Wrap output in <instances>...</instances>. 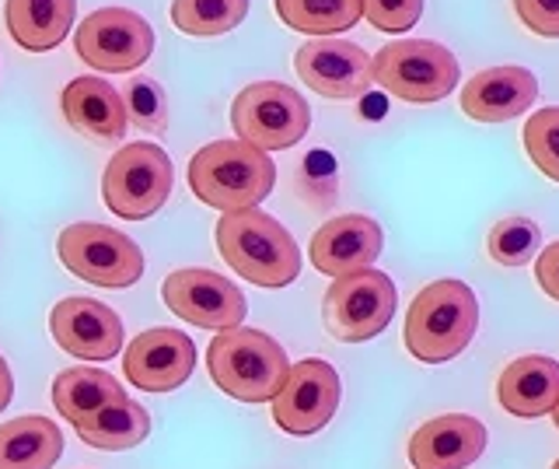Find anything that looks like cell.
<instances>
[{
	"instance_id": "1",
	"label": "cell",
	"mask_w": 559,
	"mask_h": 469,
	"mask_svg": "<svg viewBox=\"0 0 559 469\" xmlns=\"http://www.w3.org/2000/svg\"><path fill=\"white\" fill-rule=\"evenodd\" d=\"M217 249L224 263L255 288H287L301 273V249L294 235L259 207L231 211L217 221Z\"/></svg>"
},
{
	"instance_id": "2",
	"label": "cell",
	"mask_w": 559,
	"mask_h": 469,
	"mask_svg": "<svg viewBox=\"0 0 559 469\" xmlns=\"http://www.w3.org/2000/svg\"><path fill=\"white\" fill-rule=\"evenodd\" d=\"M276 186V165L266 151L245 141H214L189 162V189L214 211L259 207Z\"/></svg>"
},
{
	"instance_id": "3",
	"label": "cell",
	"mask_w": 559,
	"mask_h": 469,
	"mask_svg": "<svg viewBox=\"0 0 559 469\" xmlns=\"http://www.w3.org/2000/svg\"><path fill=\"white\" fill-rule=\"evenodd\" d=\"M479 329V302L476 291L462 281H433L416 294L406 316L409 354L424 364H444L459 357Z\"/></svg>"
},
{
	"instance_id": "4",
	"label": "cell",
	"mask_w": 559,
	"mask_h": 469,
	"mask_svg": "<svg viewBox=\"0 0 559 469\" xmlns=\"http://www.w3.org/2000/svg\"><path fill=\"white\" fill-rule=\"evenodd\" d=\"M206 368L214 386L241 403H270L287 382L290 361L270 333L249 326L224 329L206 351Z\"/></svg>"
},
{
	"instance_id": "5",
	"label": "cell",
	"mask_w": 559,
	"mask_h": 469,
	"mask_svg": "<svg viewBox=\"0 0 559 469\" xmlns=\"http://www.w3.org/2000/svg\"><path fill=\"white\" fill-rule=\"evenodd\" d=\"M371 71L384 92L413 102V106L448 98L462 78V67L451 49L427 39H399L381 46V54L371 57Z\"/></svg>"
},
{
	"instance_id": "6",
	"label": "cell",
	"mask_w": 559,
	"mask_h": 469,
	"mask_svg": "<svg viewBox=\"0 0 559 469\" xmlns=\"http://www.w3.org/2000/svg\"><path fill=\"white\" fill-rule=\"evenodd\" d=\"M171 159L147 141L127 144L112 154L102 176V200L122 221H144L168 203L171 194Z\"/></svg>"
},
{
	"instance_id": "7",
	"label": "cell",
	"mask_w": 559,
	"mask_h": 469,
	"mask_svg": "<svg viewBox=\"0 0 559 469\" xmlns=\"http://www.w3.org/2000/svg\"><path fill=\"white\" fill-rule=\"evenodd\" d=\"M60 263L95 288L122 291L144 277V253L133 238L109 228V224L78 221L57 238Z\"/></svg>"
},
{
	"instance_id": "8",
	"label": "cell",
	"mask_w": 559,
	"mask_h": 469,
	"mask_svg": "<svg viewBox=\"0 0 559 469\" xmlns=\"http://www.w3.org/2000/svg\"><path fill=\"white\" fill-rule=\"evenodd\" d=\"M231 127L238 141L270 154L301 141L311 127V109L290 84L255 81L249 89H241V95H235Z\"/></svg>"
},
{
	"instance_id": "9",
	"label": "cell",
	"mask_w": 559,
	"mask_h": 469,
	"mask_svg": "<svg viewBox=\"0 0 559 469\" xmlns=\"http://www.w3.org/2000/svg\"><path fill=\"white\" fill-rule=\"evenodd\" d=\"M395 305L399 294L392 277L367 267L332 281L322 302V323L329 337H336L340 343H364L384 333V326L395 316Z\"/></svg>"
},
{
	"instance_id": "10",
	"label": "cell",
	"mask_w": 559,
	"mask_h": 469,
	"mask_svg": "<svg viewBox=\"0 0 559 469\" xmlns=\"http://www.w3.org/2000/svg\"><path fill=\"white\" fill-rule=\"evenodd\" d=\"M78 57L102 74H130L154 54V32L130 8H102L87 14L74 36Z\"/></svg>"
},
{
	"instance_id": "11",
	"label": "cell",
	"mask_w": 559,
	"mask_h": 469,
	"mask_svg": "<svg viewBox=\"0 0 559 469\" xmlns=\"http://www.w3.org/2000/svg\"><path fill=\"white\" fill-rule=\"evenodd\" d=\"M340 392V375L329 361H297L287 372V382L280 386V392L270 399L273 421L280 424V431L294 434V438H308V434L322 431L336 417Z\"/></svg>"
},
{
	"instance_id": "12",
	"label": "cell",
	"mask_w": 559,
	"mask_h": 469,
	"mask_svg": "<svg viewBox=\"0 0 559 469\" xmlns=\"http://www.w3.org/2000/svg\"><path fill=\"white\" fill-rule=\"evenodd\" d=\"M162 298L179 319L200 329H214V333L241 326L245 312H249L245 294L227 281L224 273L203 270V267L168 273L162 284Z\"/></svg>"
},
{
	"instance_id": "13",
	"label": "cell",
	"mask_w": 559,
	"mask_h": 469,
	"mask_svg": "<svg viewBox=\"0 0 559 469\" xmlns=\"http://www.w3.org/2000/svg\"><path fill=\"white\" fill-rule=\"evenodd\" d=\"M197 368V343L182 329L157 326L130 340L122 351V375L144 392H171Z\"/></svg>"
},
{
	"instance_id": "14",
	"label": "cell",
	"mask_w": 559,
	"mask_h": 469,
	"mask_svg": "<svg viewBox=\"0 0 559 469\" xmlns=\"http://www.w3.org/2000/svg\"><path fill=\"white\" fill-rule=\"evenodd\" d=\"M294 71L322 98H360L374 84L371 57L346 39H311L294 54Z\"/></svg>"
},
{
	"instance_id": "15",
	"label": "cell",
	"mask_w": 559,
	"mask_h": 469,
	"mask_svg": "<svg viewBox=\"0 0 559 469\" xmlns=\"http://www.w3.org/2000/svg\"><path fill=\"white\" fill-rule=\"evenodd\" d=\"M60 351L84 361H109L122 351V319L95 298H63L49 316Z\"/></svg>"
},
{
	"instance_id": "16",
	"label": "cell",
	"mask_w": 559,
	"mask_h": 469,
	"mask_svg": "<svg viewBox=\"0 0 559 469\" xmlns=\"http://www.w3.org/2000/svg\"><path fill=\"white\" fill-rule=\"evenodd\" d=\"M384 235L381 224L367 214H343L325 221L311 238V263L325 277H349L360 273L381 256Z\"/></svg>"
},
{
	"instance_id": "17",
	"label": "cell",
	"mask_w": 559,
	"mask_h": 469,
	"mask_svg": "<svg viewBox=\"0 0 559 469\" xmlns=\"http://www.w3.org/2000/svg\"><path fill=\"white\" fill-rule=\"evenodd\" d=\"M486 452V427L468 413L433 417L409 438V462L416 469H468Z\"/></svg>"
},
{
	"instance_id": "18",
	"label": "cell",
	"mask_w": 559,
	"mask_h": 469,
	"mask_svg": "<svg viewBox=\"0 0 559 469\" xmlns=\"http://www.w3.org/2000/svg\"><path fill=\"white\" fill-rule=\"evenodd\" d=\"M538 98V81L528 67H489L479 71L462 92V113L476 124H507L532 109Z\"/></svg>"
},
{
	"instance_id": "19",
	"label": "cell",
	"mask_w": 559,
	"mask_h": 469,
	"mask_svg": "<svg viewBox=\"0 0 559 469\" xmlns=\"http://www.w3.org/2000/svg\"><path fill=\"white\" fill-rule=\"evenodd\" d=\"M63 116L70 127L84 137H92V141H119L130 127L119 89H112V84L102 81L98 74H84L67 84Z\"/></svg>"
},
{
	"instance_id": "20",
	"label": "cell",
	"mask_w": 559,
	"mask_h": 469,
	"mask_svg": "<svg viewBox=\"0 0 559 469\" xmlns=\"http://www.w3.org/2000/svg\"><path fill=\"white\" fill-rule=\"evenodd\" d=\"M497 399L514 417H546L559 403V361L546 354L518 357L497 378Z\"/></svg>"
},
{
	"instance_id": "21",
	"label": "cell",
	"mask_w": 559,
	"mask_h": 469,
	"mask_svg": "<svg viewBox=\"0 0 559 469\" xmlns=\"http://www.w3.org/2000/svg\"><path fill=\"white\" fill-rule=\"evenodd\" d=\"M78 0H8L4 19L11 39L28 54L57 49L74 28Z\"/></svg>"
},
{
	"instance_id": "22",
	"label": "cell",
	"mask_w": 559,
	"mask_h": 469,
	"mask_svg": "<svg viewBox=\"0 0 559 469\" xmlns=\"http://www.w3.org/2000/svg\"><path fill=\"white\" fill-rule=\"evenodd\" d=\"M63 456V431L49 417L28 413L0 424V469H49Z\"/></svg>"
},
{
	"instance_id": "23",
	"label": "cell",
	"mask_w": 559,
	"mask_h": 469,
	"mask_svg": "<svg viewBox=\"0 0 559 469\" xmlns=\"http://www.w3.org/2000/svg\"><path fill=\"white\" fill-rule=\"evenodd\" d=\"M127 399V389L109 372L98 368H63L52 378V403H57L60 417L70 424H81L84 417H92L95 410L119 403Z\"/></svg>"
},
{
	"instance_id": "24",
	"label": "cell",
	"mask_w": 559,
	"mask_h": 469,
	"mask_svg": "<svg viewBox=\"0 0 559 469\" xmlns=\"http://www.w3.org/2000/svg\"><path fill=\"white\" fill-rule=\"evenodd\" d=\"M78 434L84 445L102 448V452H122L140 445L151 434V413L133 403V399H119V403H109L95 410L92 417H84L78 424Z\"/></svg>"
},
{
	"instance_id": "25",
	"label": "cell",
	"mask_w": 559,
	"mask_h": 469,
	"mask_svg": "<svg viewBox=\"0 0 559 469\" xmlns=\"http://www.w3.org/2000/svg\"><path fill=\"white\" fill-rule=\"evenodd\" d=\"M280 22L314 39L340 36L364 19V0H273Z\"/></svg>"
},
{
	"instance_id": "26",
	"label": "cell",
	"mask_w": 559,
	"mask_h": 469,
	"mask_svg": "<svg viewBox=\"0 0 559 469\" xmlns=\"http://www.w3.org/2000/svg\"><path fill=\"white\" fill-rule=\"evenodd\" d=\"M249 14V0H175L171 22L192 39H214L231 32Z\"/></svg>"
},
{
	"instance_id": "27",
	"label": "cell",
	"mask_w": 559,
	"mask_h": 469,
	"mask_svg": "<svg viewBox=\"0 0 559 469\" xmlns=\"http://www.w3.org/2000/svg\"><path fill=\"white\" fill-rule=\"evenodd\" d=\"M486 249L500 267H524V263H532L542 249V228L532 218H521V214L503 218L489 228Z\"/></svg>"
},
{
	"instance_id": "28",
	"label": "cell",
	"mask_w": 559,
	"mask_h": 469,
	"mask_svg": "<svg viewBox=\"0 0 559 469\" xmlns=\"http://www.w3.org/2000/svg\"><path fill=\"white\" fill-rule=\"evenodd\" d=\"M122 106H127V119L144 133H157L162 137L168 130V102H165V89L154 78L136 74L130 78L127 89L119 92Z\"/></svg>"
},
{
	"instance_id": "29",
	"label": "cell",
	"mask_w": 559,
	"mask_h": 469,
	"mask_svg": "<svg viewBox=\"0 0 559 469\" xmlns=\"http://www.w3.org/2000/svg\"><path fill=\"white\" fill-rule=\"evenodd\" d=\"M524 151L542 176L559 183V109H538L524 124Z\"/></svg>"
},
{
	"instance_id": "30",
	"label": "cell",
	"mask_w": 559,
	"mask_h": 469,
	"mask_svg": "<svg viewBox=\"0 0 559 469\" xmlns=\"http://www.w3.org/2000/svg\"><path fill=\"white\" fill-rule=\"evenodd\" d=\"M419 14H424V0H364V19L371 22L378 32H409Z\"/></svg>"
},
{
	"instance_id": "31",
	"label": "cell",
	"mask_w": 559,
	"mask_h": 469,
	"mask_svg": "<svg viewBox=\"0 0 559 469\" xmlns=\"http://www.w3.org/2000/svg\"><path fill=\"white\" fill-rule=\"evenodd\" d=\"M521 25L542 39H559V0H514Z\"/></svg>"
},
{
	"instance_id": "32",
	"label": "cell",
	"mask_w": 559,
	"mask_h": 469,
	"mask_svg": "<svg viewBox=\"0 0 559 469\" xmlns=\"http://www.w3.org/2000/svg\"><path fill=\"white\" fill-rule=\"evenodd\" d=\"M535 277H538V288L546 291L552 302H559V242H552V246L538 253Z\"/></svg>"
},
{
	"instance_id": "33",
	"label": "cell",
	"mask_w": 559,
	"mask_h": 469,
	"mask_svg": "<svg viewBox=\"0 0 559 469\" xmlns=\"http://www.w3.org/2000/svg\"><path fill=\"white\" fill-rule=\"evenodd\" d=\"M11 396H14V378H11L8 361L0 357V410H4V407L11 403Z\"/></svg>"
},
{
	"instance_id": "34",
	"label": "cell",
	"mask_w": 559,
	"mask_h": 469,
	"mask_svg": "<svg viewBox=\"0 0 559 469\" xmlns=\"http://www.w3.org/2000/svg\"><path fill=\"white\" fill-rule=\"evenodd\" d=\"M552 421H556V427H559V403L552 407Z\"/></svg>"
},
{
	"instance_id": "35",
	"label": "cell",
	"mask_w": 559,
	"mask_h": 469,
	"mask_svg": "<svg viewBox=\"0 0 559 469\" xmlns=\"http://www.w3.org/2000/svg\"><path fill=\"white\" fill-rule=\"evenodd\" d=\"M552 469H559V459H556V466H552Z\"/></svg>"
}]
</instances>
